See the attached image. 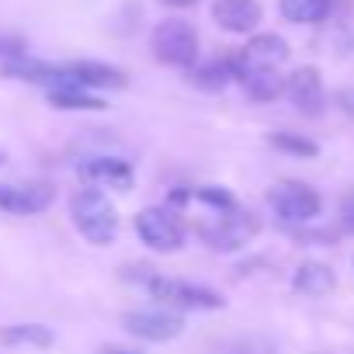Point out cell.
Listing matches in <instances>:
<instances>
[{
    "mask_svg": "<svg viewBox=\"0 0 354 354\" xmlns=\"http://www.w3.org/2000/svg\"><path fill=\"white\" fill-rule=\"evenodd\" d=\"M101 354H139L136 347H118V344H108V347H101Z\"/></svg>",
    "mask_w": 354,
    "mask_h": 354,
    "instance_id": "24",
    "label": "cell"
},
{
    "mask_svg": "<svg viewBox=\"0 0 354 354\" xmlns=\"http://www.w3.org/2000/svg\"><path fill=\"white\" fill-rule=\"evenodd\" d=\"M192 77H195V84L205 87V91H223V87L236 77V66H233V59H209V63L198 66Z\"/></svg>",
    "mask_w": 354,
    "mask_h": 354,
    "instance_id": "19",
    "label": "cell"
},
{
    "mask_svg": "<svg viewBox=\"0 0 354 354\" xmlns=\"http://www.w3.org/2000/svg\"><path fill=\"white\" fill-rule=\"evenodd\" d=\"M288 42L281 35H254L236 56H233V66H236V77L240 73H250V70H278L285 59H288Z\"/></svg>",
    "mask_w": 354,
    "mask_h": 354,
    "instance_id": "7",
    "label": "cell"
},
{
    "mask_svg": "<svg viewBox=\"0 0 354 354\" xmlns=\"http://www.w3.org/2000/svg\"><path fill=\"white\" fill-rule=\"evenodd\" d=\"M70 77L77 87H125V73L108 66V63H91V59H80V63H66Z\"/></svg>",
    "mask_w": 354,
    "mask_h": 354,
    "instance_id": "13",
    "label": "cell"
},
{
    "mask_svg": "<svg viewBox=\"0 0 354 354\" xmlns=\"http://www.w3.org/2000/svg\"><path fill=\"white\" fill-rule=\"evenodd\" d=\"M56 198V188L53 185H0V209L11 212V216H35V212H46Z\"/></svg>",
    "mask_w": 354,
    "mask_h": 354,
    "instance_id": "9",
    "label": "cell"
},
{
    "mask_svg": "<svg viewBox=\"0 0 354 354\" xmlns=\"http://www.w3.org/2000/svg\"><path fill=\"white\" fill-rule=\"evenodd\" d=\"M292 288L302 292V295H326L333 288V271L319 261H306V264H299V271L292 278Z\"/></svg>",
    "mask_w": 354,
    "mask_h": 354,
    "instance_id": "16",
    "label": "cell"
},
{
    "mask_svg": "<svg viewBox=\"0 0 354 354\" xmlns=\"http://www.w3.org/2000/svg\"><path fill=\"white\" fill-rule=\"evenodd\" d=\"M0 56L21 59V56H25V42H21L18 35H0Z\"/></svg>",
    "mask_w": 354,
    "mask_h": 354,
    "instance_id": "22",
    "label": "cell"
},
{
    "mask_svg": "<svg viewBox=\"0 0 354 354\" xmlns=\"http://www.w3.org/2000/svg\"><path fill=\"white\" fill-rule=\"evenodd\" d=\"M340 219H344V226L354 233V192L344 195V202H340Z\"/></svg>",
    "mask_w": 354,
    "mask_h": 354,
    "instance_id": "23",
    "label": "cell"
},
{
    "mask_svg": "<svg viewBox=\"0 0 354 354\" xmlns=\"http://www.w3.org/2000/svg\"><path fill=\"white\" fill-rule=\"evenodd\" d=\"M281 18L292 25H319L330 18L333 0H281Z\"/></svg>",
    "mask_w": 354,
    "mask_h": 354,
    "instance_id": "15",
    "label": "cell"
},
{
    "mask_svg": "<svg viewBox=\"0 0 354 354\" xmlns=\"http://www.w3.org/2000/svg\"><path fill=\"white\" fill-rule=\"evenodd\" d=\"M160 4H167V8H192V4H198V0H160Z\"/></svg>",
    "mask_w": 354,
    "mask_h": 354,
    "instance_id": "25",
    "label": "cell"
},
{
    "mask_svg": "<svg viewBox=\"0 0 354 354\" xmlns=\"http://www.w3.org/2000/svg\"><path fill=\"white\" fill-rule=\"evenodd\" d=\"M125 330L142 337V340H174V337H181L185 330V319L177 316V313H163V309H139V313H125Z\"/></svg>",
    "mask_w": 354,
    "mask_h": 354,
    "instance_id": "8",
    "label": "cell"
},
{
    "mask_svg": "<svg viewBox=\"0 0 354 354\" xmlns=\"http://www.w3.org/2000/svg\"><path fill=\"white\" fill-rule=\"evenodd\" d=\"M261 223L254 212H243L240 205L230 209V212H216V223L212 226H202V240L219 250V254H233L240 247H247L254 236H257Z\"/></svg>",
    "mask_w": 354,
    "mask_h": 354,
    "instance_id": "3",
    "label": "cell"
},
{
    "mask_svg": "<svg viewBox=\"0 0 354 354\" xmlns=\"http://www.w3.org/2000/svg\"><path fill=\"white\" fill-rule=\"evenodd\" d=\"M80 181L87 185H108V188H129L132 185V167L129 160H118V156H91L77 167Z\"/></svg>",
    "mask_w": 354,
    "mask_h": 354,
    "instance_id": "12",
    "label": "cell"
},
{
    "mask_svg": "<svg viewBox=\"0 0 354 354\" xmlns=\"http://www.w3.org/2000/svg\"><path fill=\"white\" fill-rule=\"evenodd\" d=\"M236 80L243 84L250 101H274L288 87V77H281L278 70H250V73H240Z\"/></svg>",
    "mask_w": 354,
    "mask_h": 354,
    "instance_id": "14",
    "label": "cell"
},
{
    "mask_svg": "<svg viewBox=\"0 0 354 354\" xmlns=\"http://www.w3.org/2000/svg\"><path fill=\"white\" fill-rule=\"evenodd\" d=\"M136 233L156 254H174L185 247V223L170 209H142L136 216Z\"/></svg>",
    "mask_w": 354,
    "mask_h": 354,
    "instance_id": "4",
    "label": "cell"
},
{
    "mask_svg": "<svg viewBox=\"0 0 354 354\" xmlns=\"http://www.w3.org/2000/svg\"><path fill=\"white\" fill-rule=\"evenodd\" d=\"M268 205L285 219V223H309L319 216L323 202L319 195L309 188V185H299V181H281L268 192Z\"/></svg>",
    "mask_w": 354,
    "mask_h": 354,
    "instance_id": "6",
    "label": "cell"
},
{
    "mask_svg": "<svg viewBox=\"0 0 354 354\" xmlns=\"http://www.w3.org/2000/svg\"><path fill=\"white\" fill-rule=\"evenodd\" d=\"M195 198L205 202V205L216 209V212H230V209H236V198H233L230 192H223V188H198Z\"/></svg>",
    "mask_w": 354,
    "mask_h": 354,
    "instance_id": "21",
    "label": "cell"
},
{
    "mask_svg": "<svg viewBox=\"0 0 354 354\" xmlns=\"http://www.w3.org/2000/svg\"><path fill=\"white\" fill-rule=\"evenodd\" d=\"M49 101H53V108H63V111H101V108H108L101 97L87 94L84 87H63V91H49Z\"/></svg>",
    "mask_w": 354,
    "mask_h": 354,
    "instance_id": "18",
    "label": "cell"
},
{
    "mask_svg": "<svg viewBox=\"0 0 354 354\" xmlns=\"http://www.w3.org/2000/svg\"><path fill=\"white\" fill-rule=\"evenodd\" d=\"M149 49H153L156 63H163V66L192 70L195 59H198V32L181 18H167V21H160L153 28Z\"/></svg>",
    "mask_w": 354,
    "mask_h": 354,
    "instance_id": "2",
    "label": "cell"
},
{
    "mask_svg": "<svg viewBox=\"0 0 354 354\" xmlns=\"http://www.w3.org/2000/svg\"><path fill=\"white\" fill-rule=\"evenodd\" d=\"M268 142H271L274 149H281V153L306 156V160H313V156L319 153V146H316L313 139H306V136H295V132H274V136H268Z\"/></svg>",
    "mask_w": 354,
    "mask_h": 354,
    "instance_id": "20",
    "label": "cell"
},
{
    "mask_svg": "<svg viewBox=\"0 0 354 354\" xmlns=\"http://www.w3.org/2000/svg\"><path fill=\"white\" fill-rule=\"evenodd\" d=\"M146 288L156 302L163 306H174V309H223V299L219 292L212 288H202V285H192V281H177V278H146Z\"/></svg>",
    "mask_w": 354,
    "mask_h": 354,
    "instance_id": "5",
    "label": "cell"
},
{
    "mask_svg": "<svg viewBox=\"0 0 354 354\" xmlns=\"http://www.w3.org/2000/svg\"><path fill=\"white\" fill-rule=\"evenodd\" d=\"M70 216H73V226L80 230L84 240H91L94 247H104L115 240L118 233V212L115 205L108 202L104 192L97 188H84L70 198Z\"/></svg>",
    "mask_w": 354,
    "mask_h": 354,
    "instance_id": "1",
    "label": "cell"
},
{
    "mask_svg": "<svg viewBox=\"0 0 354 354\" xmlns=\"http://www.w3.org/2000/svg\"><path fill=\"white\" fill-rule=\"evenodd\" d=\"M285 94H288V101H292L302 115H319V111H323V101H326V94H323V80H319V70H316V66H302V70H295V73L288 77Z\"/></svg>",
    "mask_w": 354,
    "mask_h": 354,
    "instance_id": "11",
    "label": "cell"
},
{
    "mask_svg": "<svg viewBox=\"0 0 354 354\" xmlns=\"http://www.w3.org/2000/svg\"><path fill=\"white\" fill-rule=\"evenodd\" d=\"M212 18H216L219 28H226L233 35H247V32H254L261 25L264 11H261L257 0H216Z\"/></svg>",
    "mask_w": 354,
    "mask_h": 354,
    "instance_id": "10",
    "label": "cell"
},
{
    "mask_svg": "<svg viewBox=\"0 0 354 354\" xmlns=\"http://www.w3.org/2000/svg\"><path fill=\"white\" fill-rule=\"evenodd\" d=\"M0 344L8 347H49L53 344V330L42 323H18V326H4L0 330Z\"/></svg>",
    "mask_w": 354,
    "mask_h": 354,
    "instance_id": "17",
    "label": "cell"
}]
</instances>
